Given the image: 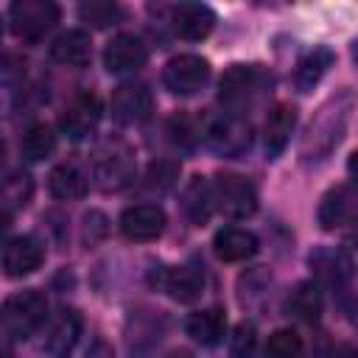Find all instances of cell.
Here are the masks:
<instances>
[{
    "label": "cell",
    "instance_id": "1",
    "mask_svg": "<svg viewBox=\"0 0 358 358\" xmlns=\"http://www.w3.org/2000/svg\"><path fill=\"white\" fill-rule=\"evenodd\" d=\"M45 319H48V299L34 288L8 296L0 308V324L11 338H28Z\"/></svg>",
    "mask_w": 358,
    "mask_h": 358
},
{
    "label": "cell",
    "instance_id": "2",
    "mask_svg": "<svg viewBox=\"0 0 358 358\" xmlns=\"http://www.w3.org/2000/svg\"><path fill=\"white\" fill-rule=\"evenodd\" d=\"M11 31L25 42H39L59 22V6L50 0H17L8 8Z\"/></svg>",
    "mask_w": 358,
    "mask_h": 358
},
{
    "label": "cell",
    "instance_id": "3",
    "mask_svg": "<svg viewBox=\"0 0 358 358\" xmlns=\"http://www.w3.org/2000/svg\"><path fill=\"white\" fill-rule=\"evenodd\" d=\"M260 87V70L255 64H232L221 81H218V101L224 109H229L232 117H238L243 109L252 106Z\"/></svg>",
    "mask_w": 358,
    "mask_h": 358
},
{
    "label": "cell",
    "instance_id": "4",
    "mask_svg": "<svg viewBox=\"0 0 358 358\" xmlns=\"http://www.w3.org/2000/svg\"><path fill=\"white\" fill-rule=\"evenodd\" d=\"M213 199H215V207L232 218H246L257 210L255 185L238 173H218L213 182Z\"/></svg>",
    "mask_w": 358,
    "mask_h": 358
},
{
    "label": "cell",
    "instance_id": "5",
    "mask_svg": "<svg viewBox=\"0 0 358 358\" xmlns=\"http://www.w3.org/2000/svg\"><path fill=\"white\" fill-rule=\"evenodd\" d=\"M207 78H210V64L196 53L173 56L162 70V81L173 95H196L207 84Z\"/></svg>",
    "mask_w": 358,
    "mask_h": 358
},
{
    "label": "cell",
    "instance_id": "6",
    "mask_svg": "<svg viewBox=\"0 0 358 358\" xmlns=\"http://www.w3.org/2000/svg\"><path fill=\"white\" fill-rule=\"evenodd\" d=\"M151 106H154V98H151V90L140 81H126L120 84L115 92H112V101H109V109H112V117L117 123H140L151 115Z\"/></svg>",
    "mask_w": 358,
    "mask_h": 358
},
{
    "label": "cell",
    "instance_id": "7",
    "mask_svg": "<svg viewBox=\"0 0 358 358\" xmlns=\"http://www.w3.org/2000/svg\"><path fill=\"white\" fill-rule=\"evenodd\" d=\"M42 257H45L42 243L34 235H20V238H11L3 246L0 266L8 277H25V274H34L42 266Z\"/></svg>",
    "mask_w": 358,
    "mask_h": 358
},
{
    "label": "cell",
    "instance_id": "8",
    "mask_svg": "<svg viewBox=\"0 0 358 358\" xmlns=\"http://www.w3.org/2000/svg\"><path fill=\"white\" fill-rule=\"evenodd\" d=\"M98 120H101V98L95 92H81L64 106L59 126L67 137L81 140L98 126Z\"/></svg>",
    "mask_w": 358,
    "mask_h": 358
},
{
    "label": "cell",
    "instance_id": "9",
    "mask_svg": "<svg viewBox=\"0 0 358 358\" xmlns=\"http://www.w3.org/2000/svg\"><path fill=\"white\" fill-rule=\"evenodd\" d=\"M165 229V213L157 204H134L120 215V232L129 241H157Z\"/></svg>",
    "mask_w": 358,
    "mask_h": 358
},
{
    "label": "cell",
    "instance_id": "10",
    "mask_svg": "<svg viewBox=\"0 0 358 358\" xmlns=\"http://www.w3.org/2000/svg\"><path fill=\"white\" fill-rule=\"evenodd\" d=\"M148 59V48L137 34H117L103 48V67L109 73H129L143 67Z\"/></svg>",
    "mask_w": 358,
    "mask_h": 358
},
{
    "label": "cell",
    "instance_id": "11",
    "mask_svg": "<svg viewBox=\"0 0 358 358\" xmlns=\"http://www.w3.org/2000/svg\"><path fill=\"white\" fill-rule=\"evenodd\" d=\"M213 25H215V14L204 3H179L171 11V28L182 39L199 42L213 31Z\"/></svg>",
    "mask_w": 358,
    "mask_h": 358
},
{
    "label": "cell",
    "instance_id": "12",
    "mask_svg": "<svg viewBox=\"0 0 358 358\" xmlns=\"http://www.w3.org/2000/svg\"><path fill=\"white\" fill-rule=\"evenodd\" d=\"M355 215V190L352 185H336L333 190L324 193L319 204V224L322 229H336L350 224Z\"/></svg>",
    "mask_w": 358,
    "mask_h": 358
},
{
    "label": "cell",
    "instance_id": "13",
    "mask_svg": "<svg viewBox=\"0 0 358 358\" xmlns=\"http://www.w3.org/2000/svg\"><path fill=\"white\" fill-rule=\"evenodd\" d=\"M294 126H296V109L291 103L271 106L266 120H263V145H266V151L268 154H280L288 145Z\"/></svg>",
    "mask_w": 358,
    "mask_h": 358
},
{
    "label": "cell",
    "instance_id": "14",
    "mask_svg": "<svg viewBox=\"0 0 358 358\" xmlns=\"http://www.w3.org/2000/svg\"><path fill=\"white\" fill-rule=\"evenodd\" d=\"M257 238L255 232L249 229H241V227H227L221 232H215L213 238V249L215 255L224 260V263H241V260H249L255 252H257Z\"/></svg>",
    "mask_w": 358,
    "mask_h": 358
},
{
    "label": "cell",
    "instance_id": "15",
    "mask_svg": "<svg viewBox=\"0 0 358 358\" xmlns=\"http://www.w3.org/2000/svg\"><path fill=\"white\" fill-rule=\"evenodd\" d=\"M50 56L59 62V64H67V67H84L92 56V42H90V34L73 28V31H64L53 39L50 45Z\"/></svg>",
    "mask_w": 358,
    "mask_h": 358
},
{
    "label": "cell",
    "instance_id": "16",
    "mask_svg": "<svg viewBox=\"0 0 358 358\" xmlns=\"http://www.w3.org/2000/svg\"><path fill=\"white\" fill-rule=\"evenodd\" d=\"M207 140L218 154H241L249 145V126L229 115L207 129Z\"/></svg>",
    "mask_w": 358,
    "mask_h": 358
},
{
    "label": "cell",
    "instance_id": "17",
    "mask_svg": "<svg viewBox=\"0 0 358 358\" xmlns=\"http://www.w3.org/2000/svg\"><path fill=\"white\" fill-rule=\"evenodd\" d=\"M187 336L204 347H215L227 336V316L221 308H204L190 313L187 319Z\"/></svg>",
    "mask_w": 358,
    "mask_h": 358
},
{
    "label": "cell",
    "instance_id": "18",
    "mask_svg": "<svg viewBox=\"0 0 358 358\" xmlns=\"http://www.w3.org/2000/svg\"><path fill=\"white\" fill-rule=\"evenodd\" d=\"M162 288L176 299V302H193L201 296L204 277L196 266H176L162 274Z\"/></svg>",
    "mask_w": 358,
    "mask_h": 358
},
{
    "label": "cell",
    "instance_id": "19",
    "mask_svg": "<svg viewBox=\"0 0 358 358\" xmlns=\"http://www.w3.org/2000/svg\"><path fill=\"white\" fill-rule=\"evenodd\" d=\"M182 210L190 218V224H204L213 210H215V199H213V185L204 176H193L190 185L182 193Z\"/></svg>",
    "mask_w": 358,
    "mask_h": 358
},
{
    "label": "cell",
    "instance_id": "20",
    "mask_svg": "<svg viewBox=\"0 0 358 358\" xmlns=\"http://www.w3.org/2000/svg\"><path fill=\"white\" fill-rule=\"evenodd\" d=\"M48 190L62 201H73L87 193V179L76 165H56L48 176Z\"/></svg>",
    "mask_w": 358,
    "mask_h": 358
},
{
    "label": "cell",
    "instance_id": "21",
    "mask_svg": "<svg viewBox=\"0 0 358 358\" xmlns=\"http://www.w3.org/2000/svg\"><path fill=\"white\" fill-rule=\"evenodd\" d=\"M78 330H81L78 313L76 310H62V316L50 327V336H48V344H45L48 352H53L56 358H64L73 350V344L78 338Z\"/></svg>",
    "mask_w": 358,
    "mask_h": 358
},
{
    "label": "cell",
    "instance_id": "22",
    "mask_svg": "<svg viewBox=\"0 0 358 358\" xmlns=\"http://www.w3.org/2000/svg\"><path fill=\"white\" fill-rule=\"evenodd\" d=\"M20 148H22V157H25V159L39 162V159H45V157L53 154V148H56V134H53L50 126L36 123V126H31V129L25 131Z\"/></svg>",
    "mask_w": 358,
    "mask_h": 358
},
{
    "label": "cell",
    "instance_id": "23",
    "mask_svg": "<svg viewBox=\"0 0 358 358\" xmlns=\"http://www.w3.org/2000/svg\"><path fill=\"white\" fill-rule=\"evenodd\" d=\"M330 62H333V53H330L327 48L310 50V53L296 64V84H299V90L305 92V90H310L313 84H319V78L327 73Z\"/></svg>",
    "mask_w": 358,
    "mask_h": 358
},
{
    "label": "cell",
    "instance_id": "24",
    "mask_svg": "<svg viewBox=\"0 0 358 358\" xmlns=\"http://www.w3.org/2000/svg\"><path fill=\"white\" fill-rule=\"evenodd\" d=\"M288 308H291L299 319H305V322H316L319 313H322L319 288H316L313 282H299V285L291 291V296H288Z\"/></svg>",
    "mask_w": 358,
    "mask_h": 358
},
{
    "label": "cell",
    "instance_id": "25",
    "mask_svg": "<svg viewBox=\"0 0 358 358\" xmlns=\"http://www.w3.org/2000/svg\"><path fill=\"white\" fill-rule=\"evenodd\" d=\"M120 6L117 3H106V0H90V3H81L78 6V17L81 22L92 25V28H109L120 20Z\"/></svg>",
    "mask_w": 358,
    "mask_h": 358
},
{
    "label": "cell",
    "instance_id": "26",
    "mask_svg": "<svg viewBox=\"0 0 358 358\" xmlns=\"http://www.w3.org/2000/svg\"><path fill=\"white\" fill-rule=\"evenodd\" d=\"M302 338L282 327V330H274L266 341V358H302Z\"/></svg>",
    "mask_w": 358,
    "mask_h": 358
},
{
    "label": "cell",
    "instance_id": "27",
    "mask_svg": "<svg viewBox=\"0 0 358 358\" xmlns=\"http://www.w3.org/2000/svg\"><path fill=\"white\" fill-rule=\"evenodd\" d=\"M31 190H34V185H31V176H11L6 185H3V190H0V201L14 213L17 207H25L28 204V199H31Z\"/></svg>",
    "mask_w": 358,
    "mask_h": 358
},
{
    "label": "cell",
    "instance_id": "28",
    "mask_svg": "<svg viewBox=\"0 0 358 358\" xmlns=\"http://www.w3.org/2000/svg\"><path fill=\"white\" fill-rule=\"evenodd\" d=\"M252 352H255V327L238 324L232 336V358H252Z\"/></svg>",
    "mask_w": 358,
    "mask_h": 358
},
{
    "label": "cell",
    "instance_id": "29",
    "mask_svg": "<svg viewBox=\"0 0 358 358\" xmlns=\"http://www.w3.org/2000/svg\"><path fill=\"white\" fill-rule=\"evenodd\" d=\"M22 76H25V59H20L14 53L0 56V84H14Z\"/></svg>",
    "mask_w": 358,
    "mask_h": 358
},
{
    "label": "cell",
    "instance_id": "30",
    "mask_svg": "<svg viewBox=\"0 0 358 358\" xmlns=\"http://www.w3.org/2000/svg\"><path fill=\"white\" fill-rule=\"evenodd\" d=\"M173 176H176V165H171V162H154L148 171L151 185H159V187H171Z\"/></svg>",
    "mask_w": 358,
    "mask_h": 358
},
{
    "label": "cell",
    "instance_id": "31",
    "mask_svg": "<svg viewBox=\"0 0 358 358\" xmlns=\"http://www.w3.org/2000/svg\"><path fill=\"white\" fill-rule=\"evenodd\" d=\"M11 218H14V213L0 201V238H6V232L11 229Z\"/></svg>",
    "mask_w": 358,
    "mask_h": 358
},
{
    "label": "cell",
    "instance_id": "32",
    "mask_svg": "<svg viewBox=\"0 0 358 358\" xmlns=\"http://www.w3.org/2000/svg\"><path fill=\"white\" fill-rule=\"evenodd\" d=\"M3 165H6V143L0 137V171H3Z\"/></svg>",
    "mask_w": 358,
    "mask_h": 358
},
{
    "label": "cell",
    "instance_id": "33",
    "mask_svg": "<svg viewBox=\"0 0 358 358\" xmlns=\"http://www.w3.org/2000/svg\"><path fill=\"white\" fill-rule=\"evenodd\" d=\"M0 358H11V355H6V352H0Z\"/></svg>",
    "mask_w": 358,
    "mask_h": 358
},
{
    "label": "cell",
    "instance_id": "34",
    "mask_svg": "<svg viewBox=\"0 0 358 358\" xmlns=\"http://www.w3.org/2000/svg\"><path fill=\"white\" fill-rule=\"evenodd\" d=\"M0 36H3V22H0Z\"/></svg>",
    "mask_w": 358,
    "mask_h": 358
}]
</instances>
